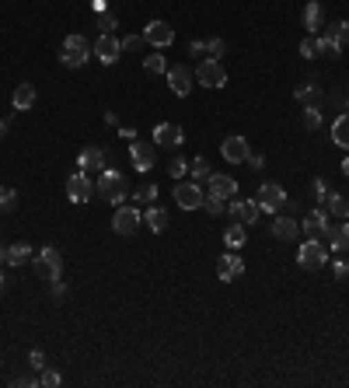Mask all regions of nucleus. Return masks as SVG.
I'll use <instances>...</instances> for the list:
<instances>
[{
	"label": "nucleus",
	"instance_id": "nucleus-1",
	"mask_svg": "<svg viewBox=\"0 0 349 388\" xmlns=\"http://www.w3.org/2000/svg\"><path fill=\"white\" fill-rule=\"evenodd\" d=\"M94 193H98L105 203H112V206H123V200L130 196V182H126L123 172L105 168V172L98 175V182H94Z\"/></svg>",
	"mask_w": 349,
	"mask_h": 388
},
{
	"label": "nucleus",
	"instance_id": "nucleus-2",
	"mask_svg": "<svg viewBox=\"0 0 349 388\" xmlns=\"http://www.w3.org/2000/svg\"><path fill=\"white\" fill-rule=\"evenodd\" d=\"M349 42V21H332L318 32V57H342V46Z\"/></svg>",
	"mask_w": 349,
	"mask_h": 388
},
{
	"label": "nucleus",
	"instance_id": "nucleus-3",
	"mask_svg": "<svg viewBox=\"0 0 349 388\" xmlns=\"http://www.w3.org/2000/svg\"><path fill=\"white\" fill-rule=\"evenodd\" d=\"M91 52H94V49H91V42H88L84 35H77V32H74V35H67V39H63V46H60V64H63V67H70V70H77V67H84V64L91 60Z\"/></svg>",
	"mask_w": 349,
	"mask_h": 388
},
{
	"label": "nucleus",
	"instance_id": "nucleus-4",
	"mask_svg": "<svg viewBox=\"0 0 349 388\" xmlns=\"http://www.w3.org/2000/svg\"><path fill=\"white\" fill-rule=\"evenodd\" d=\"M325 262H328V245H325V242H318V238H308V242L297 249V266H301V269L315 273V269H321Z\"/></svg>",
	"mask_w": 349,
	"mask_h": 388
},
{
	"label": "nucleus",
	"instance_id": "nucleus-5",
	"mask_svg": "<svg viewBox=\"0 0 349 388\" xmlns=\"http://www.w3.org/2000/svg\"><path fill=\"white\" fill-rule=\"evenodd\" d=\"M35 273L42 276V280H60L63 276V252L60 249H52V245H46L42 252H39V259H35Z\"/></svg>",
	"mask_w": 349,
	"mask_h": 388
},
{
	"label": "nucleus",
	"instance_id": "nucleus-6",
	"mask_svg": "<svg viewBox=\"0 0 349 388\" xmlns=\"http://www.w3.org/2000/svg\"><path fill=\"white\" fill-rule=\"evenodd\" d=\"M140 224H143V213L137 210V206H115V217H112V231L115 235H137L140 231Z\"/></svg>",
	"mask_w": 349,
	"mask_h": 388
},
{
	"label": "nucleus",
	"instance_id": "nucleus-7",
	"mask_svg": "<svg viewBox=\"0 0 349 388\" xmlns=\"http://www.w3.org/2000/svg\"><path fill=\"white\" fill-rule=\"evenodd\" d=\"M259 210H266V213H279L283 206H290V200H286V189L283 186H276V182H262L259 186Z\"/></svg>",
	"mask_w": 349,
	"mask_h": 388
},
{
	"label": "nucleus",
	"instance_id": "nucleus-8",
	"mask_svg": "<svg viewBox=\"0 0 349 388\" xmlns=\"http://www.w3.org/2000/svg\"><path fill=\"white\" fill-rule=\"evenodd\" d=\"M196 81H199L203 88H223V84H227V70H223L220 60L206 57V60H199V67H196Z\"/></svg>",
	"mask_w": 349,
	"mask_h": 388
},
{
	"label": "nucleus",
	"instance_id": "nucleus-9",
	"mask_svg": "<svg viewBox=\"0 0 349 388\" xmlns=\"http://www.w3.org/2000/svg\"><path fill=\"white\" fill-rule=\"evenodd\" d=\"M245 273V259L230 249V252H223L220 259H217V280H223V284H230V280H238V276Z\"/></svg>",
	"mask_w": 349,
	"mask_h": 388
},
{
	"label": "nucleus",
	"instance_id": "nucleus-10",
	"mask_svg": "<svg viewBox=\"0 0 349 388\" xmlns=\"http://www.w3.org/2000/svg\"><path fill=\"white\" fill-rule=\"evenodd\" d=\"M164 77H168V88H171L174 95H179V98H189V95H192V81H196V74H192L189 67H182V64H179V67H168V74H164Z\"/></svg>",
	"mask_w": 349,
	"mask_h": 388
},
{
	"label": "nucleus",
	"instance_id": "nucleus-11",
	"mask_svg": "<svg viewBox=\"0 0 349 388\" xmlns=\"http://www.w3.org/2000/svg\"><path fill=\"white\" fill-rule=\"evenodd\" d=\"M174 203L182 210H199L203 206V186L199 182H174Z\"/></svg>",
	"mask_w": 349,
	"mask_h": 388
},
{
	"label": "nucleus",
	"instance_id": "nucleus-12",
	"mask_svg": "<svg viewBox=\"0 0 349 388\" xmlns=\"http://www.w3.org/2000/svg\"><path fill=\"white\" fill-rule=\"evenodd\" d=\"M325 245L328 252H349V220L335 217V224H325Z\"/></svg>",
	"mask_w": 349,
	"mask_h": 388
},
{
	"label": "nucleus",
	"instance_id": "nucleus-13",
	"mask_svg": "<svg viewBox=\"0 0 349 388\" xmlns=\"http://www.w3.org/2000/svg\"><path fill=\"white\" fill-rule=\"evenodd\" d=\"M130 157H133V168L147 175V172L154 168V161H157V151H154V144H147V140H133V144H130Z\"/></svg>",
	"mask_w": 349,
	"mask_h": 388
},
{
	"label": "nucleus",
	"instance_id": "nucleus-14",
	"mask_svg": "<svg viewBox=\"0 0 349 388\" xmlns=\"http://www.w3.org/2000/svg\"><path fill=\"white\" fill-rule=\"evenodd\" d=\"M143 42H150L154 49H168L174 42V28L168 21H147L143 28Z\"/></svg>",
	"mask_w": 349,
	"mask_h": 388
},
{
	"label": "nucleus",
	"instance_id": "nucleus-15",
	"mask_svg": "<svg viewBox=\"0 0 349 388\" xmlns=\"http://www.w3.org/2000/svg\"><path fill=\"white\" fill-rule=\"evenodd\" d=\"M91 193H94V182H91L88 172H74V175L67 179V196H70V203H88Z\"/></svg>",
	"mask_w": 349,
	"mask_h": 388
},
{
	"label": "nucleus",
	"instance_id": "nucleus-16",
	"mask_svg": "<svg viewBox=\"0 0 349 388\" xmlns=\"http://www.w3.org/2000/svg\"><path fill=\"white\" fill-rule=\"evenodd\" d=\"M220 154H223V161H230V164H245L248 154H252V147H248L245 137H227V140L220 144Z\"/></svg>",
	"mask_w": 349,
	"mask_h": 388
},
{
	"label": "nucleus",
	"instance_id": "nucleus-17",
	"mask_svg": "<svg viewBox=\"0 0 349 388\" xmlns=\"http://www.w3.org/2000/svg\"><path fill=\"white\" fill-rule=\"evenodd\" d=\"M186 140V133H182V126L179 123H161V126H154V147H168V151H174Z\"/></svg>",
	"mask_w": 349,
	"mask_h": 388
},
{
	"label": "nucleus",
	"instance_id": "nucleus-18",
	"mask_svg": "<svg viewBox=\"0 0 349 388\" xmlns=\"http://www.w3.org/2000/svg\"><path fill=\"white\" fill-rule=\"evenodd\" d=\"M94 57H98L105 67H112L115 60L123 57V46H119V39H115V35H98V42H94Z\"/></svg>",
	"mask_w": 349,
	"mask_h": 388
},
{
	"label": "nucleus",
	"instance_id": "nucleus-19",
	"mask_svg": "<svg viewBox=\"0 0 349 388\" xmlns=\"http://www.w3.org/2000/svg\"><path fill=\"white\" fill-rule=\"evenodd\" d=\"M269 228H272V238H279V242H294V238L301 235V220H294V217H276Z\"/></svg>",
	"mask_w": 349,
	"mask_h": 388
},
{
	"label": "nucleus",
	"instance_id": "nucleus-20",
	"mask_svg": "<svg viewBox=\"0 0 349 388\" xmlns=\"http://www.w3.org/2000/svg\"><path fill=\"white\" fill-rule=\"evenodd\" d=\"M325 224H328V210H325V206H315V210L301 220V231H304L308 238H318V231H325Z\"/></svg>",
	"mask_w": 349,
	"mask_h": 388
},
{
	"label": "nucleus",
	"instance_id": "nucleus-21",
	"mask_svg": "<svg viewBox=\"0 0 349 388\" xmlns=\"http://www.w3.org/2000/svg\"><path fill=\"white\" fill-rule=\"evenodd\" d=\"M206 182H210V196H217V200H230L238 193V182L230 175H210Z\"/></svg>",
	"mask_w": 349,
	"mask_h": 388
},
{
	"label": "nucleus",
	"instance_id": "nucleus-22",
	"mask_svg": "<svg viewBox=\"0 0 349 388\" xmlns=\"http://www.w3.org/2000/svg\"><path fill=\"white\" fill-rule=\"evenodd\" d=\"M230 217L241 220V224H255V220H259V203H252V200H238V203H230Z\"/></svg>",
	"mask_w": 349,
	"mask_h": 388
},
{
	"label": "nucleus",
	"instance_id": "nucleus-23",
	"mask_svg": "<svg viewBox=\"0 0 349 388\" xmlns=\"http://www.w3.org/2000/svg\"><path fill=\"white\" fill-rule=\"evenodd\" d=\"M304 28H308V35H318L325 28V11H321L318 0H311V4L304 8Z\"/></svg>",
	"mask_w": 349,
	"mask_h": 388
},
{
	"label": "nucleus",
	"instance_id": "nucleus-24",
	"mask_svg": "<svg viewBox=\"0 0 349 388\" xmlns=\"http://www.w3.org/2000/svg\"><path fill=\"white\" fill-rule=\"evenodd\" d=\"M77 164H81V168H88V172H105V151L101 147H84Z\"/></svg>",
	"mask_w": 349,
	"mask_h": 388
},
{
	"label": "nucleus",
	"instance_id": "nucleus-25",
	"mask_svg": "<svg viewBox=\"0 0 349 388\" xmlns=\"http://www.w3.org/2000/svg\"><path fill=\"white\" fill-rule=\"evenodd\" d=\"M325 210H328V217L349 220V200H346L342 193H332V189H328V196H325Z\"/></svg>",
	"mask_w": 349,
	"mask_h": 388
},
{
	"label": "nucleus",
	"instance_id": "nucleus-26",
	"mask_svg": "<svg viewBox=\"0 0 349 388\" xmlns=\"http://www.w3.org/2000/svg\"><path fill=\"white\" fill-rule=\"evenodd\" d=\"M332 144L349 151V113H339L335 123H332Z\"/></svg>",
	"mask_w": 349,
	"mask_h": 388
},
{
	"label": "nucleus",
	"instance_id": "nucleus-27",
	"mask_svg": "<svg viewBox=\"0 0 349 388\" xmlns=\"http://www.w3.org/2000/svg\"><path fill=\"white\" fill-rule=\"evenodd\" d=\"M35 98H39L35 84H18V88H14V98H11V105L18 108V113H25V108H32V105H35Z\"/></svg>",
	"mask_w": 349,
	"mask_h": 388
},
{
	"label": "nucleus",
	"instance_id": "nucleus-28",
	"mask_svg": "<svg viewBox=\"0 0 349 388\" xmlns=\"http://www.w3.org/2000/svg\"><path fill=\"white\" fill-rule=\"evenodd\" d=\"M245 242H248V224H241V220L223 231V245H227V249H241Z\"/></svg>",
	"mask_w": 349,
	"mask_h": 388
},
{
	"label": "nucleus",
	"instance_id": "nucleus-29",
	"mask_svg": "<svg viewBox=\"0 0 349 388\" xmlns=\"http://www.w3.org/2000/svg\"><path fill=\"white\" fill-rule=\"evenodd\" d=\"M143 224H147L154 235H161V231L168 228V213H164L161 206H147V213H143Z\"/></svg>",
	"mask_w": 349,
	"mask_h": 388
},
{
	"label": "nucleus",
	"instance_id": "nucleus-30",
	"mask_svg": "<svg viewBox=\"0 0 349 388\" xmlns=\"http://www.w3.org/2000/svg\"><path fill=\"white\" fill-rule=\"evenodd\" d=\"M28 259H32V245H28V242L8 245V266H25Z\"/></svg>",
	"mask_w": 349,
	"mask_h": 388
},
{
	"label": "nucleus",
	"instance_id": "nucleus-31",
	"mask_svg": "<svg viewBox=\"0 0 349 388\" xmlns=\"http://www.w3.org/2000/svg\"><path fill=\"white\" fill-rule=\"evenodd\" d=\"M143 70L147 74H168V60L161 52H150V57H143Z\"/></svg>",
	"mask_w": 349,
	"mask_h": 388
},
{
	"label": "nucleus",
	"instance_id": "nucleus-32",
	"mask_svg": "<svg viewBox=\"0 0 349 388\" xmlns=\"http://www.w3.org/2000/svg\"><path fill=\"white\" fill-rule=\"evenodd\" d=\"M189 172H192V179H196V182H203V179H210V175H213L206 157H192V161H189Z\"/></svg>",
	"mask_w": 349,
	"mask_h": 388
},
{
	"label": "nucleus",
	"instance_id": "nucleus-33",
	"mask_svg": "<svg viewBox=\"0 0 349 388\" xmlns=\"http://www.w3.org/2000/svg\"><path fill=\"white\" fill-rule=\"evenodd\" d=\"M294 95H297V101L311 105V101L318 98V84H315V81H304V84H297V91H294Z\"/></svg>",
	"mask_w": 349,
	"mask_h": 388
},
{
	"label": "nucleus",
	"instance_id": "nucleus-34",
	"mask_svg": "<svg viewBox=\"0 0 349 388\" xmlns=\"http://www.w3.org/2000/svg\"><path fill=\"white\" fill-rule=\"evenodd\" d=\"M297 52H301L304 60H315V57H318V35H308V39H301Z\"/></svg>",
	"mask_w": 349,
	"mask_h": 388
},
{
	"label": "nucleus",
	"instance_id": "nucleus-35",
	"mask_svg": "<svg viewBox=\"0 0 349 388\" xmlns=\"http://www.w3.org/2000/svg\"><path fill=\"white\" fill-rule=\"evenodd\" d=\"M203 210H206L210 217H220V213L227 210V200H217V196H210V193H206V196H203Z\"/></svg>",
	"mask_w": 349,
	"mask_h": 388
},
{
	"label": "nucleus",
	"instance_id": "nucleus-36",
	"mask_svg": "<svg viewBox=\"0 0 349 388\" xmlns=\"http://www.w3.org/2000/svg\"><path fill=\"white\" fill-rule=\"evenodd\" d=\"M115 25H119V18H115L112 11H98V28H101V35H112Z\"/></svg>",
	"mask_w": 349,
	"mask_h": 388
},
{
	"label": "nucleus",
	"instance_id": "nucleus-37",
	"mask_svg": "<svg viewBox=\"0 0 349 388\" xmlns=\"http://www.w3.org/2000/svg\"><path fill=\"white\" fill-rule=\"evenodd\" d=\"M133 200H137L140 206H143V203H154V200H157V186H154V182H147V186H140V189L133 193Z\"/></svg>",
	"mask_w": 349,
	"mask_h": 388
},
{
	"label": "nucleus",
	"instance_id": "nucleus-38",
	"mask_svg": "<svg viewBox=\"0 0 349 388\" xmlns=\"http://www.w3.org/2000/svg\"><path fill=\"white\" fill-rule=\"evenodd\" d=\"M223 52H227V42H223V39H210V42H206V57L220 60V57H223Z\"/></svg>",
	"mask_w": 349,
	"mask_h": 388
},
{
	"label": "nucleus",
	"instance_id": "nucleus-39",
	"mask_svg": "<svg viewBox=\"0 0 349 388\" xmlns=\"http://www.w3.org/2000/svg\"><path fill=\"white\" fill-rule=\"evenodd\" d=\"M304 126H308V130H318V126H321V113H318L315 105L304 108Z\"/></svg>",
	"mask_w": 349,
	"mask_h": 388
},
{
	"label": "nucleus",
	"instance_id": "nucleus-40",
	"mask_svg": "<svg viewBox=\"0 0 349 388\" xmlns=\"http://www.w3.org/2000/svg\"><path fill=\"white\" fill-rule=\"evenodd\" d=\"M39 385H46V388H60V385H63V378L56 374V371H46V367H42V374H39Z\"/></svg>",
	"mask_w": 349,
	"mask_h": 388
},
{
	"label": "nucleus",
	"instance_id": "nucleus-41",
	"mask_svg": "<svg viewBox=\"0 0 349 388\" xmlns=\"http://www.w3.org/2000/svg\"><path fill=\"white\" fill-rule=\"evenodd\" d=\"M18 206V193L14 189H0V210H14Z\"/></svg>",
	"mask_w": 349,
	"mask_h": 388
},
{
	"label": "nucleus",
	"instance_id": "nucleus-42",
	"mask_svg": "<svg viewBox=\"0 0 349 388\" xmlns=\"http://www.w3.org/2000/svg\"><path fill=\"white\" fill-rule=\"evenodd\" d=\"M186 172H189V161H186V157H179V154H174V157H171V175H174V179H182Z\"/></svg>",
	"mask_w": 349,
	"mask_h": 388
},
{
	"label": "nucleus",
	"instance_id": "nucleus-43",
	"mask_svg": "<svg viewBox=\"0 0 349 388\" xmlns=\"http://www.w3.org/2000/svg\"><path fill=\"white\" fill-rule=\"evenodd\" d=\"M119 46H123V52H137L143 46V35H126V39H119Z\"/></svg>",
	"mask_w": 349,
	"mask_h": 388
},
{
	"label": "nucleus",
	"instance_id": "nucleus-44",
	"mask_svg": "<svg viewBox=\"0 0 349 388\" xmlns=\"http://www.w3.org/2000/svg\"><path fill=\"white\" fill-rule=\"evenodd\" d=\"M311 193H315V200H318V203H325V196H328V186H325V179H315Z\"/></svg>",
	"mask_w": 349,
	"mask_h": 388
},
{
	"label": "nucleus",
	"instance_id": "nucleus-45",
	"mask_svg": "<svg viewBox=\"0 0 349 388\" xmlns=\"http://www.w3.org/2000/svg\"><path fill=\"white\" fill-rule=\"evenodd\" d=\"M28 364H32V371H42V367H46V353H42V350H32V353H28Z\"/></svg>",
	"mask_w": 349,
	"mask_h": 388
},
{
	"label": "nucleus",
	"instance_id": "nucleus-46",
	"mask_svg": "<svg viewBox=\"0 0 349 388\" xmlns=\"http://www.w3.org/2000/svg\"><path fill=\"white\" fill-rule=\"evenodd\" d=\"M335 280H349V262H346V259L335 262Z\"/></svg>",
	"mask_w": 349,
	"mask_h": 388
},
{
	"label": "nucleus",
	"instance_id": "nucleus-47",
	"mask_svg": "<svg viewBox=\"0 0 349 388\" xmlns=\"http://www.w3.org/2000/svg\"><path fill=\"white\" fill-rule=\"evenodd\" d=\"M63 298H67V284L52 280V301H63Z\"/></svg>",
	"mask_w": 349,
	"mask_h": 388
},
{
	"label": "nucleus",
	"instance_id": "nucleus-48",
	"mask_svg": "<svg viewBox=\"0 0 349 388\" xmlns=\"http://www.w3.org/2000/svg\"><path fill=\"white\" fill-rule=\"evenodd\" d=\"M189 52L203 60V57H206V42H199V39H196V42H189Z\"/></svg>",
	"mask_w": 349,
	"mask_h": 388
},
{
	"label": "nucleus",
	"instance_id": "nucleus-49",
	"mask_svg": "<svg viewBox=\"0 0 349 388\" xmlns=\"http://www.w3.org/2000/svg\"><path fill=\"white\" fill-rule=\"evenodd\" d=\"M245 164H252V168H262L266 157H262V154H248V161H245Z\"/></svg>",
	"mask_w": 349,
	"mask_h": 388
},
{
	"label": "nucleus",
	"instance_id": "nucleus-50",
	"mask_svg": "<svg viewBox=\"0 0 349 388\" xmlns=\"http://www.w3.org/2000/svg\"><path fill=\"white\" fill-rule=\"evenodd\" d=\"M119 133H123V140H137V130H133V126H123Z\"/></svg>",
	"mask_w": 349,
	"mask_h": 388
},
{
	"label": "nucleus",
	"instance_id": "nucleus-51",
	"mask_svg": "<svg viewBox=\"0 0 349 388\" xmlns=\"http://www.w3.org/2000/svg\"><path fill=\"white\" fill-rule=\"evenodd\" d=\"M18 385H21V388H32V385H39V378H35V374H32V378H18Z\"/></svg>",
	"mask_w": 349,
	"mask_h": 388
},
{
	"label": "nucleus",
	"instance_id": "nucleus-52",
	"mask_svg": "<svg viewBox=\"0 0 349 388\" xmlns=\"http://www.w3.org/2000/svg\"><path fill=\"white\" fill-rule=\"evenodd\" d=\"M91 8H94V11H105V8H108V0H91Z\"/></svg>",
	"mask_w": 349,
	"mask_h": 388
},
{
	"label": "nucleus",
	"instance_id": "nucleus-53",
	"mask_svg": "<svg viewBox=\"0 0 349 388\" xmlns=\"http://www.w3.org/2000/svg\"><path fill=\"white\" fill-rule=\"evenodd\" d=\"M4 137H8V123H4V119H0V140H4Z\"/></svg>",
	"mask_w": 349,
	"mask_h": 388
},
{
	"label": "nucleus",
	"instance_id": "nucleus-54",
	"mask_svg": "<svg viewBox=\"0 0 349 388\" xmlns=\"http://www.w3.org/2000/svg\"><path fill=\"white\" fill-rule=\"evenodd\" d=\"M0 262H8V249L4 245H0Z\"/></svg>",
	"mask_w": 349,
	"mask_h": 388
},
{
	"label": "nucleus",
	"instance_id": "nucleus-55",
	"mask_svg": "<svg viewBox=\"0 0 349 388\" xmlns=\"http://www.w3.org/2000/svg\"><path fill=\"white\" fill-rule=\"evenodd\" d=\"M4 287H8V280H4V273H0V294H4Z\"/></svg>",
	"mask_w": 349,
	"mask_h": 388
},
{
	"label": "nucleus",
	"instance_id": "nucleus-56",
	"mask_svg": "<svg viewBox=\"0 0 349 388\" xmlns=\"http://www.w3.org/2000/svg\"><path fill=\"white\" fill-rule=\"evenodd\" d=\"M342 172H346V175H349V157H346V161H342Z\"/></svg>",
	"mask_w": 349,
	"mask_h": 388
}]
</instances>
